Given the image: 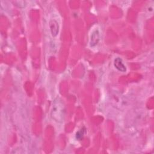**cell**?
<instances>
[{
    "label": "cell",
    "mask_w": 154,
    "mask_h": 154,
    "mask_svg": "<svg viewBox=\"0 0 154 154\" xmlns=\"http://www.w3.org/2000/svg\"><path fill=\"white\" fill-rule=\"evenodd\" d=\"M64 113L63 103L58 99H55L52 104L51 109V117L56 122H60L63 120Z\"/></svg>",
    "instance_id": "obj_1"
},
{
    "label": "cell",
    "mask_w": 154,
    "mask_h": 154,
    "mask_svg": "<svg viewBox=\"0 0 154 154\" xmlns=\"http://www.w3.org/2000/svg\"><path fill=\"white\" fill-rule=\"evenodd\" d=\"M49 27L51 29V32L52 35L53 37H55L58 33V24L55 20H51L49 21Z\"/></svg>",
    "instance_id": "obj_2"
},
{
    "label": "cell",
    "mask_w": 154,
    "mask_h": 154,
    "mask_svg": "<svg viewBox=\"0 0 154 154\" xmlns=\"http://www.w3.org/2000/svg\"><path fill=\"white\" fill-rule=\"evenodd\" d=\"M114 64L115 67L118 70H119L120 72H126V68L125 66L124 65V64L123 63L122 59H120V58H117L115 59Z\"/></svg>",
    "instance_id": "obj_3"
},
{
    "label": "cell",
    "mask_w": 154,
    "mask_h": 154,
    "mask_svg": "<svg viewBox=\"0 0 154 154\" xmlns=\"http://www.w3.org/2000/svg\"><path fill=\"white\" fill-rule=\"evenodd\" d=\"M99 32L97 31H94L93 34H92V35L91 37V43H90V45L91 46H95L96 45H97L99 38Z\"/></svg>",
    "instance_id": "obj_4"
}]
</instances>
